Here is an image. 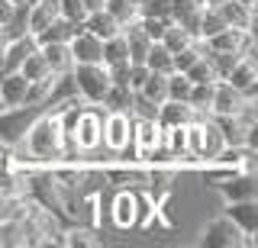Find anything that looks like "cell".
<instances>
[{"mask_svg":"<svg viewBox=\"0 0 258 248\" xmlns=\"http://www.w3.org/2000/svg\"><path fill=\"white\" fill-rule=\"evenodd\" d=\"M45 110V103H23V107H4L0 110V142L4 145H20V139L26 135L32 119Z\"/></svg>","mask_w":258,"mask_h":248,"instance_id":"7a4b0ae2","label":"cell"},{"mask_svg":"<svg viewBox=\"0 0 258 248\" xmlns=\"http://www.w3.org/2000/svg\"><path fill=\"white\" fill-rule=\"evenodd\" d=\"M55 17H58V4H55V0H29V10H26V33H29V36H39Z\"/></svg>","mask_w":258,"mask_h":248,"instance_id":"8fae6325","label":"cell"},{"mask_svg":"<svg viewBox=\"0 0 258 248\" xmlns=\"http://www.w3.org/2000/svg\"><path fill=\"white\" fill-rule=\"evenodd\" d=\"M204 4H207V7H220L223 0H204Z\"/></svg>","mask_w":258,"mask_h":248,"instance_id":"e575fe53","label":"cell"},{"mask_svg":"<svg viewBox=\"0 0 258 248\" xmlns=\"http://www.w3.org/2000/svg\"><path fill=\"white\" fill-rule=\"evenodd\" d=\"M223 210L236 219V226L248 235H258V200H236V203H223Z\"/></svg>","mask_w":258,"mask_h":248,"instance_id":"4fadbf2b","label":"cell"},{"mask_svg":"<svg viewBox=\"0 0 258 248\" xmlns=\"http://www.w3.org/2000/svg\"><path fill=\"white\" fill-rule=\"evenodd\" d=\"M84 29H87V33H94L97 39H110V36H116L123 26H119V20L113 17L110 10L97 7V10H91V13L84 17Z\"/></svg>","mask_w":258,"mask_h":248,"instance_id":"5bb4252c","label":"cell"},{"mask_svg":"<svg viewBox=\"0 0 258 248\" xmlns=\"http://www.w3.org/2000/svg\"><path fill=\"white\" fill-rule=\"evenodd\" d=\"M139 17H165V20H171V0H145L139 7Z\"/></svg>","mask_w":258,"mask_h":248,"instance_id":"d6a6232c","label":"cell"},{"mask_svg":"<svg viewBox=\"0 0 258 248\" xmlns=\"http://www.w3.org/2000/svg\"><path fill=\"white\" fill-rule=\"evenodd\" d=\"M113 61H129V52H126V36L119 29L116 36L103 39V65H113Z\"/></svg>","mask_w":258,"mask_h":248,"instance_id":"d4e9b609","label":"cell"},{"mask_svg":"<svg viewBox=\"0 0 258 248\" xmlns=\"http://www.w3.org/2000/svg\"><path fill=\"white\" fill-rule=\"evenodd\" d=\"M55 4H58V17L71 20V23H84V17H87L84 0H55Z\"/></svg>","mask_w":258,"mask_h":248,"instance_id":"4dcf8cb0","label":"cell"},{"mask_svg":"<svg viewBox=\"0 0 258 248\" xmlns=\"http://www.w3.org/2000/svg\"><path fill=\"white\" fill-rule=\"evenodd\" d=\"M71 81H75V91L84 103H100L107 87H110V74H107L103 61H94V65H75L71 68Z\"/></svg>","mask_w":258,"mask_h":248,"instance_id":"3957f363","label":"cell"},{"mask_svg":"<svg viewBox=\"0 0 258 248\" xmlns=\"http://www.w3.org/2000/svg\"><path fill=\"white\" fill-rule=\"evenodd\" d=\"M84 7H87V13L97 10V7H103V0H84Z\"/></svg>","mask_w":258,"mask_h":248,"instance_id":"836d02e7","label":"cell"},{"mask_svg":"<svg viewBox=\"0 0 258 248\" xmlns=\"http://www.w3.org/2000/svg\"><path fill=\"white\" fill-rule=\"evenodd\" d=\"M190 87L194 84L184 71H171V74H168V100H187Z\"/></svg>","mask_w":258,"mask_h":248,"instance_id":"f1b7e54d","label":"cell"},{"mask_svg":"<svg viewBox=\"0 0 258 248\" xmlns=\"http://www.w3.org/2000/svg\"><path fill=\"white\" fill-rule=\"evenodd\" d=\"M103 10H110L119 20V26H129L133 20H139V7L129 0H103Z\"/></svg>","mask_w":258,"mask_h":248,"instance_id":"4316f807","label":"cell"},{"mask_svg":"<svg viewBox=\"0 0 258 248\" xmlns=\"http://www.w3.org/2000/svg\"><path fill=\"white\" fill-rule=\"evenodd\" d=\"M123 36H126V52H129V61H145V52H149L152 39L139 29V23H129V26H123Z\"/></svg>","mask_w":258,"mask_h":248,"instance_id":"d6986e66","label":"cell"},{"mask_svg":"<svg viewBox=\"0 0 258 248\" xmlns=\"http://www.w3.org/2000/svg\"><path fill=\"white\" fill-rule=\"evenodd\" d=\"M158 42H161V45H165L168 52L174 55V52H181L184 45H190V42H194V36H190L187 29H184V26H177V23L171 20V23L165 26V33H161V39H158Z\"/></svg>","mask_w":258,"mask_h":248,"instance_id":"7402d4cb","label":"cell"},{"mask_svg":"<svg viewBox=\"0 0 258 248\" xmlns=\"http://www.w3.org/2000/svg\"><path fill=\"white\" fill-rule=\"evenodd\" d=\"M207 45V42H204ZM207 61H210V68H213V74H216V81H223L226 74L232 71V65L239 61V55H232V52H216V49H207Z\"/></svg>","mask_w":258,"mask_h":248,"instance_id":"cb8c5ba5","label":"cell"},{"mask_svg":"<svg viewBox=\"0 0 258 248\" xmlns=\"http://www.w3.org/2000/svg\"><path fill=\"white\" fill-rule=\"evenodd\" d=\"M184 74L190 77V84H210V81H216V74H213V68H210V61H207V55H200L194 65L184 71Z\"/></svg>","mask_w":258,"mask_h":248,"instance_id":"f546056e","label":"cell"},{"mask_svg":"<svg viewBox=\"0 0 258 248\" xmlns=\"http://www.w3.org/2000/svg\"><path fill=\"white\" fill-rule=\"evenodd\" d=\"M16 71H20V74L26 77L29 84H39V81H48V77H55V74H52V68H48V61H45V55L39 52V45L20 61V68H16Z\"/></svg>","mask_w":258,"mask_h":248,"instance_id":"ac0fdd59","label":"cell"},{"mask_svg":"<svg viewBox=\"0 0 258 248\" xmlns=\"http://www.w3.org/2000/svg\"><path fill=\"white\" fill-rule=\"evenodd\" d=\"M255 97H245L242 91H236L229 81H213V100H210V116H232L242 113L245 107H252Z\"/></svg>","mask_w":258,"mask_h":248,"instance_id":"277c9868","label":"cell"},{"mask_svg":"<svg viewBox=\"0 0 258 248\" xmlns=\"http://www.w3.org/2000/svg\"><path fill=\"white\" fill-rule=\"evenodd\" d=\"M145 65H149V71H158V74H171V71H174L171 52H168L161 42L149 45V52H145Z\"/></svg>","mask_w":258,"mask_h":248,"instance_id":"44dd1931","label":"cell"},{"mask_svg":"<svg viewBox=\"0 0 258 248\" xmlns=\"http://www.w3.org/2000/svg\"><path fill=\"white\" fill-rule=\"evenodd\" d=\"M139 97H145L149 103H155V107H161V103L168 100V74H158V71H149V77L142 81L139 91Z\"/></svg>","mask_w":258,"mask_h":248,"instance_id":"ffe728a7","label":"cell"},{"mask_svg":"<svg viewBox=\"0 0 258 248\" xmlns=\"http://www.w3.org/2000/svg\"><path fill=\"white\" fill-rule=\"evenodd\" d=\"M210 100H213V81L210 84H194L187 94V103L197 113H210Z\"/></svg>","mask_w":258,"mask_h":248,"instance_id":"83f0119b","label":"cell"},{"mask_svg":"<svg viewBox=\"0 0 258 248\" xmlns=\"http://www.w3.org/2000/svg\"><path fill=\"white\" fill-rule=\"evenodd\" d=\"M223 81H229L236 91L245 94V97L258 100V55H239V61L232 65V71Z\"/></svg>","mask_w":258,"mask_h":248,"instance_id":"5b68a950","label":"cell"},{"mask_svg":"<svg viewBox=\"0 0 258 248\" xmlns=\"http://www.w3.org/2000/svg\"><path fill=\"white\" fill-rule=\"evenodd\" d=\"M129 4H136V7H142V4H145V0H129Z\"/></svg>","mask_w":258,"mask_h":248,"instance_id":"8d00e7d4","label":"cell"},{"mask_svg":"<svg viewBox=\"0 0 258 248\" xmlns=\"http://www.w3.org/2000/svg\"><path fill=\"white\" fill-rule=\"evenodd\" d=\"M61 245H68V248H94V245H103V232L87 226V222H64L61 226Z\"/></svg>","mask_w":258,"mask_h":248,"instance_id":"9c48e42d","label":"cell"},{"mask_svg":"<svg viewBox=\"0 0 258 248\" xmlns=\"http://www.w3.org/2000/svg\"><path fill=\"white\" fill-rule=\"evenodd\" d=\"M216 10L223 13L226 26H236V29H255V4H245V0H223Z\"/></svg>","mask_w":258,"mask_h":248,"instance_id":"30bf717a","label":"cell"},{"mask_svg":"<svg viewBox=\"0 0 258 248\" xmlns=\"http://www.w3.org/2000/svg\"><path fill=\"white\" fill-rule=\"evenodd\" d=\"M81 29H84V23H71V20H64V17H55L42 33L36 36V42L39 45H45V42H71L75 33H81Z\"/></svg>","mask_w":258,"mask_h":248,"instance_id":"9a60e30c","label":"cell"},{"mask_svg":"<svg viewBox=\"0 0 258 248\" xmlns=\"http://www.w3.org/2000/svg\"><path fill=\"white\" fill-rule=\"evenodd\" d=\"M39 52L45 55L52 74H68V71L75 68V58H71L68 42H45V45H39Z\"/></svg>","mask_w":258,"mask_h":248,"instance_id":"e0dca14e","label":"cell"},{"mask_svg":"<svg viewBox=\"0 0 258 248\" xmlns=\"http://www.w3.org/2000/svg\"><path fill=\"white\" fill-rule=\"evenodd\" d=\"M200 245H210V248H255L258 245V235H248L236 226L229 213H216L200 226Z\"/></svg>","mask_w":258,"mask_h":248,"instance_id":"6da1fadb","label":"cell"},{"mask_svg":"<svg viewBox=\"0 0 258 248\" xmlns=\"http://www.w3.org/2000/svg\"><path fill=\"white\" fill-rule=\"evenodd\" d=\"M133 97H136L133 87L110 84L107 94H103V100H100V107H103V113H133Z\"/></svg>","mask_w":258,"mask_h":248,"instance_id":"2e32d148","label":"cell"},{"mask_svg":"<svg viewBox=\"0 0 258 248\" xmlns=\"http://www.w3.org/2000/svg\"><path fill=\"white\" fill-rule=\"evenodd\" d=\"M204 52H207L204 39H194L190 45H184L181 52H174V55H171V61H174V71H187V68H190L194 61H197L200 55H204Z\"/></svg>","mask_w":258,"mask_h":248,"instance_id":"484cf974","label":"cell"},{"mask_svg":"<svg viewBox=\"0 0 258 248\" xmlns=\"http://www.w3.org/2000/svg\"><path fill=\"white\" fill-rule=\"evenodd\" d=\"M10 4H13V7H16V4H29V0H10Z\"/></svg>","mask_w":258,"mask_h":248,"instance_id":"d590c367","label":"cell"},{"mask_svg":"<svg viewBox=\"0 0 258 248\" xmlns=\"http://www.w3.org/2000/svg\"><path fill=\"white\" fill-rule=\"evenodd\" d=\"M68 49H71L75 65H94V61H103V39H97L94 33H87V29L75 33V39L68 42Z\"/></svg>","mask_w":258,"mask_h":248,"instance_id":"ba28073f","label":"cell"},{"mask_svg":"<svg viewBox=\"0 0 258 248\" xmlns=\"http://www.w3.org/2000/svg\"><path fill=\"white\" fill-rule=\"evenodd\" d=\"M204 0H171V20L177 26H184L187 33L197 39V23H200V13H204Z\"/></svg>","mask_w":258,"mask_h":248,"instance_id":"7c38bea8","label":"cell"},{"mask_svg":"<svg viewBox=\"0 0 258 248\" xmlns=\"http://www.w3.org/2000/svg\"><path fill=\"white\" fill-rule=\"evenodd\" d=\"M29 81L20 71H0V107H23L29 103Z\"/></svg>","mask_w":258,"mask_h":248,"instance_id":"8992f818","label":"cell"},{"mask_svg":"<svg viewBox=\"0 0 258 248\" xmlns=\"http://www.w3.org/2000/svg\"><path fill=\"white\" fill-rule=\"evenodd\" d=\"M136 23H139V29H142V33L152 39V42H158L161 33H165V26H168L171 20H165V17H139Z\"/></svg>","mask_w":258,"mask_h":248,"instance_id":"1f68e13d","label":"cell"},{"mask_svg":"<svg viewBox=\"0 0 258 248\" xmlns=\"http://www.w3.org/2000/svg\"><path fill=\"white\" fill-rule=\"evenodd\" d=\"M197 116H204V113H197V110H194L187 100H165V103L158 107V113H155V119H158L161 129H177V126H187V123H194Z\"/></svg>","mask_w":258,"mask_h":248,"instance_id":"52a82bcc","label":"cell"},{"mask_svg":"<svg viewBox=\"0 0 258 248\" xmlns=\"http://www.w3.org/2000/svg\"><path fill=\"white\" fill-rule=\"evenodd\" d=\"M220 29H226L223 13L216 10V7H204V13H200V23H197V39H210V36L220 33Z\"/></svg>","mask_w":258,"mask_h":248,"instance_id":"603a6c76","label":"cell"}]
</instances>
